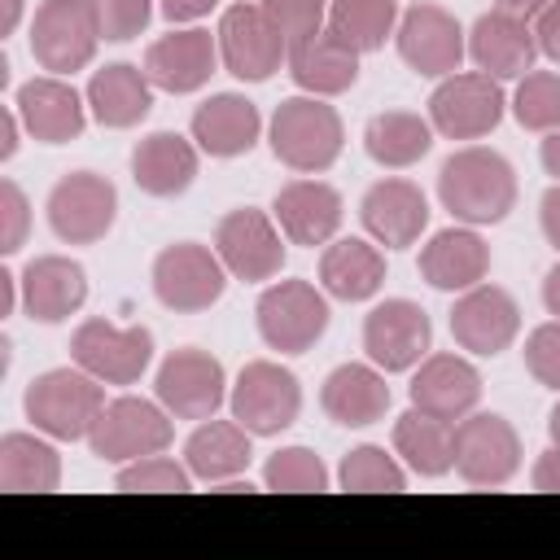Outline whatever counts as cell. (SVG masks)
<instances>
[{
  "instance_id": "f6af8a7d",
  "label": "cell",
  "mask_w": 560,
  "mask_h": 560,
  "mask_svg": "<svg viewBox=\"0 0 560 560\" xmlns=\"http://www.w3.org/2000/svg\"><path fill=\"white\" fill-rule=\"evenodd\" d=\"M26 228H31V206L22 188L4 179L0 184V254H18L26 245Z\"/></svg>"
},
{
  "instance_id": "11a10c76",
  "label": "cell",
  "mask_w": 560,
  "mask_h": 560,
  "mask_svg": "<svg viewBox=\"0 0 560 560\" xmlns=\"http://www.w3.org/2000/svg\"><path fill=\"white\" fill-rule=\"evenodd\" d=\"M18 276L13 271H0V293H4V315H13V306H18Z\"/></svg>"
},
{
  "instance_id": "5bb4252c",
  "label": "cell",
  "mask_w": 560,
  "mask_h": 560,
  "mask_svg": "<svg viewBox=\"0 0 560 560\" xmlns=\"http://www.w3.org/2000/svg\"><path fill=\"white\" fill-rule=\"evenodd\" d=\"M153 394L175 420H210L228 398V376L214 354L184 346L162 359L153 376Z\"/></svg>"
},
{
  "instance_id": "f5cc1de1",
  "label": "cell",
  "mask_w": 560,
  "mask_h": 560,
  "mask_svg": "<svg viewBox=\"0 0 560 560\" xmlns=\"http://www.w3.org/2000/svg\"><path fill=\"white\" fill-rule=\"evenodd\" d=\"M542 306H547V315H556V319H560V262L542 276Z\"/></svg>"
},
{
  "instance_id": "9c48e42d",
  "label": "cell",
  "mask_w": 560,
  "mask_h": 560,
  "mask_svg": "<svg viewBox=\"0 0 560 560\" xmlns=\"http://www.w3.org/2000/svg\"><path fill=\"white\" fill-rule=\"evenodd\" d=\"M503 88L499 79L481 70H455L446 74L429 96V122L446 140H481L503 118Z\"/></svg>"
},
{
  "instance_id": "ab89813d",
  "label": "cell",
  "mask_w": 560,
  "mask_h": 560,
  "mask_svg": "<svg viewBox=\"0 0 560 560\" xmlns=\"http://www.w3.org/2000/svg\"><path fill=\"white\" fill-rule=\"evenodd\" d=\"M262 481H267V490L306 494V490H328V468L311 446H280L276 455H267Z\"/></svg>"
},
{
  "instance_id": "7c38bea8",
  "label": "cell",
  "mask_w": 560,
  "mask_h": 560,
  "mask_svg": "<svg viewBox=\"0 0 560 560\" xmlns=\"http://www.w3.org/2000/svg\"><path fill=\"white\" fill-rule=\"evenodd\" d=\"M214 35H219V61L228 66V74H236L245 83H262L280 66H289V44L271 26L262 4H245L241 0V4L223 9Z\"/></svg>"
},
{
  "instance_id": "277c9868",
  "label": "cell",
  "mask_w": 560,
  "mask_h": 560,
  "mask_svg": "<svg viewBox=\"0 0 560 560\" xmlns=\"http://www.w3.org/2000/svg\"><path fill=\"white\" fill-rule=\"evenodd\" d=\"M171 438H175V424L162 402L122 394L101 407V416L88 433V446L105 464H131L144 455H162L171 446Z\"/></svg>"
},
{
  "instance_id": "836d02e7",
  "label": "cell",
  "mask_w": 560,
  "mask_h": 560,
  "mask_svg": "<svg viewBox=\"0 0 560 560\" xmlns=\"http://www.w3.org/2000/svg\"><path fill=\"white\" fill-rule=\"evenodd\" d=\"M394 451L420 477H446L455 468V420L429 416L420 407L394 420Z\"/></svg>"
},
{
  "instance_id": "f907efd6",
  "label": "cell",
  "mask_w": 560,
  "mask_h": 560,
  "mask_svg": "<svg viewBox=\"0 0 560 560\" xmlns=\"http://www.w3.org/2000/svg\"><path fill=\"white\" fill-rule=\"evenodd\" d=\"M538 158H542V171L560 184V127H551L547 136H542V144H538Z\"/></svg>"
},
{
  "instance_id": "681fc988",
  "label": "cell",
  "mask_w": 560,
  "mask_h": 560,
  "mask_svg": "<svg viewBox=\"0 0 560 560\" xmlns=\"http://www.w3.org/2000/svg\"><path fill=\"white\" fill-rule=\"evenodd\" d=\"M214 4H219V0H158V9H162L166 22H197V18H206Z\"/></svg>"
},
{
  "instance_id": "4316f807",
  "label": "cell",
  "mask_w": 560,
  "mask_h": 560,
  "mask_svg": "<svg viewBox=\"0 0 560 560\" xmlns=\"http://www.w3.org/2000/svg\"><path fill=\"white\" fill-rule=\"evenodd\" d=\"M319 407L332 424H346V429H363V424H376L385 411H389V385H385V372L376 363H341L324 376V389H319Z\"/></svg>"
},
{
  "instance_id": "5b68a950",
  "label": "cell",
  "mask_w": 560,
  "mask_h": 560,
  "mask_svg": "<svg viewBox=\"0 0 560 560\" xmlns=\"http://www.w3.org/2000/svg\"><path fill=\"white\" fill-rule=\"evenodd\" d=\"M223 289H228V267L210 245L179 241L153 258V293L166 311L179 315L210 311L223 298Z\"/></svg>"
},
{
  "instance_id": "d6986e66",
  "label": "cell",
  "mask_w": 560,
  "mask_h": 560,
  "mask_svg": "<svg viewBox=\"0 0 560 560\" xmlns=\"http://www.w3.org/2000/svg\"><path fill=\"white\" fill-rule=\"evenodd\" d=\"M214 61H219V35H210L201 26H184V31L158 35L144 48V74H149V83L162 88V92H171V96H184V92L206 88L210 74H214Z\"/></svg>"
},
{
  "instance_id": "d6a6232c",
  "label": "cell",
  "mask_w": 560,
  "mask_h": 560,
  "mask_svg": "<svg viewBox=\"0 0 560 560\" xmlns=\"http://www.w3.org/2000/svg\"><path fill=\"white\" fill-rule=\"evenodd\" d=\"M319 284L341 302H368L385 284V254L372 241L341 236L319 254Z\"/></svg>"
},
{
  "instance_id": "ba28073f",
  "label": "cell",
  "mask_w": 560,
  "mask_h": 560,
  "mask_svg": "<svg viewBox=\"0 0 560 560\" xmlns=\"http://www.w3.org/2000/svg\"><path fill=\"white\" fill-rule=\"evenodd\" d=\"M48 228L66 245H96L118 214V188L96 171H70L52 184L44 201Z\"/></svg>"
},
{
  "instance_id": "74e56055",
  "label": "cell",
  "mask_w": 560,
  "mask_h": 560,
  "mask_svg": "<svg viewBox=\"0 0 560 560\" xmlns=\"http://www.w3.org/2000/svg\"><path fill=\"white\" fill-rule=\"evenodd\" d=\"M337 481H341V490H363V494H372V490H385V494L407 490V472H402V464L394 455H385V446L346 451V459L337 468Z\"/></svg>"
},
{
  "instance_id": "9f6ffc18",
  "label": "cell",
  "mask_w": 560,
  "mask_h": 560,
  "mask_svg": "<svg viewBox=\"0 0 560 560\" xmlns=\"http://www.w3.org/2000/svg\"><path fill=\"white\" fill-rule=\"evenodd\" d=\"M22 18V0H0V35H9Z\"/></svg>"
},
{
  "instance_id": "484cf974",
  "label": "cell",
  "mask_w": 560,
  "mask_h": 560,
  "mask_svg": "<svg viewBox=\"0 0 560 560\" xmlns=\"http://www.w3.org/2000/svg\"><path fill=\"white\" fill-rule=\"evenodd\" d=\"M262 118L258 105L241 92H214L192 109V140L210 158H241L258 144Z\"/></svg>"
},
{
  "instance_id": "6da1fadb",
  "label": "cell",
  "mask_w": 560,
  "mask_h": 560,
  "mask_svg": "<svg viewBox=\"0 0 560 560\" xmlns=\"http://www.w3.org/2000/svg\"><path fill=\"white\" fill-rule=\"evenodd\" d=\"M438 197L468 228L499 223L516 206V171H512V162L503 153L481 149V144H468V149H455L442 162V171H438Z\"/></svg>"
},
{
  "instance_id": "816d5d0a",
  "label": "cell",
  "mask_w": 560,
  "mask_h": 560,
  "mask_svg": "<svg viewBox=\"0 0 560 560\" xmlns=\"http://www.w3.org/2000/svg\"><path fill=\"white\" fill-rule=\"evenodd\" d=\"M551 0H494V9L499 13H512V18H525V22H534L542 9H547Z\"/></svg>"
},
{
  "instance_id": "60d3db41",
  "label": "cell",
  "mask_w": 560,
  "mask_h": 560,
  "mask_svg": "<svg viewBox=\"0 0 560 560\" xmlns=\"http://www.w3.org/2000/svg\"><path fill=\"white\" fill-rule=\"evenodd\" d=\"M258 4L271 18V26L284 35L289 48L306 44L311 35H319L328 26V0H258Z\"/></svg>"
},
{
  "instance_id": "8992f818",
  "label": "cell",
  "mask_w": 560,
  "mask_h": 560,
  "mask_svg": "<svg viewBox=\"0 0 560 560\" xmlns=\"http://www.w3.org/2000/svg\"><path fill=\"white\" fill-rule=\"evenodd\" d=\"M258 337L280 354H306L328 328V298L311 280H276L262 289L258 306Z\"/></svg>"
},
{
  "instance_id": "f1b7e54d",
  "label": "cell",
  "mask_w": 560,
  "mask_h": 560,
  "mask_svg": "<svg viewBox=\"0 0 560 560\" xmlns=\"http://www.w3.org/2000/svg\"><path fill=\"white\" fill-rule=\"evenodd\" d=\"M490 271V245L472 228H446L433 232L420 249V276L442 293H464L481 284Z\"/></svg>"
},
{
  "instance_id": "44dd1931",
  "label": "cell",
  "mask_w": 560,
  "mask_h": 560,
  "mask_svg": "<svg viewBox=\"0 0 560 560\" xmlns=\"http://www.w3.org/2000/svg\"><path fill=\"white\" fill-rule=\"evenodd\" d=\"M359 219H363V228L372 232L376 245H385V249H407V245H416L420 232L429 228V201H424V192H420L411 179L389 175V179H376V184L363 192Z\"/></svg>"
},
{
  "instance_id": "f546056e",
  "label": "cell",
  "mask_w": 560,
  "mask_h": 560,
  "mask_svg": "<svg viewBox=\"0 0 560 560\" xmlns=\"http://www.w3.org/2000/svg\"><path fill=\"white\" fill-rule=\"evenodd\" d=\"M88 109L101 127L109 131H127L136 127L149 109H153V83L140 66L131 61H114V66H101L92 79H88Z\"/></svg>"
},
{
  "instance_id": "52a82bcc",
  "label": "cell",
  "mask_w": 560,
  "mask_h": 560,
  "mask_svg": "<svg viewBox=\"0 0 560 560\" xmlns=\"http://www.w3.org/2000/svg\"><path fill=\"white\" fill-rule=\"evenodd\" d=\"M101 26L92 0H44L31 22V57L48 74H74L96 57Z\"/></svg>"
},
{
  "instance_id": "3957f363",
  "label": "cell",
  "mask_w": 560,
  "mask_h": 560,
  "mask_svg": "<svg viewBox=\"0 0 560 560\" xmlns=\"http://www.w3.org/2000/svg\"><path fill=\"white\" fill-rule=\"evenodd\" d=\"M346 127L324 96H289L271 114V153L302 175H319L341 158Z\"/></svg>"
},
{
  "instance_id": "ee69618b",
  "label": "cell",
  "mask_w": 560,
  "mask_h": 560,
  "mask_svg": "<svg viewBox=\"0 0 560 560\" xmlns=\"http://www.w3.org/2000/svg\"><path fill=\"white\" fill-rule=\"evenodd\" d=\"M525 368L538 385L547 389H560V319H547L538 324L529 337H525Z\"/></svg>"
},
{
  "instance_id": "d590c367",
  "label": "cell",
  "mask_w": 560,
  "mask_h": 560,
  "mask_svg": "<svg viewBox=\"0 0 560 560\" xmlns=\"http://www.w3.org/2000/svg\"><path fill=\"white\" fill-rule=\"evenodd\" d=\"M61 481V455L52 442L35 433H4L0 438V490L9 494H44Z\"/></svg>"
},
{
  "instance_id": "f35d334b",
  "label": "cell",
  "mask_w": 560,
  "mask_h": 560,
  "mask_svg": "<svg viewBox=\"0 0 560 560\" xmlns=\"http://www.w3.org/2000/svg\"><path fill=\"white\" fill-rule=\"evenodd\" d=\"M512 114L525 131H551L560 127V74L551 70H529L525 79H516L512 92Z\"/></svg>"
},
{
  "instance_id": "db71d44e",
  "label": "cell",
  "mask_w": 560,
  "mask_h": 560,
  "mask_svg": "<svg viewBox=\"0 0 560 560\" xmlns=\"http://www.w3.org/2000/svg\"><path fill=\"white\" fill-rule=\"evenodd\" d=\"M18 109H4L0 114V127H4V144H0V158H13L18 153Z\"/></svg>"
},
{
  "instance_id": "7bdbcfd3",
  "label": "cell",
  "mask_w": 560,
  "mask_h": 560,
  "mask_svg": "<svg viewBox=\"0 0 560 560\" xmlns=\"http://www.w3.org/2000/svg\"><path fill=\"white\" fill-rule=\"evenodd\" d=\"M92 13H96V26H101V39L122 44V39H136L149 26L153 0H92Z\"/></svg>"
},
{
  "instance_id": "83f0119b",
  "label": "cell",
  "mask_w": 560,
  "mask_h": 560,
  "mask_svg": "<svg viewBox=\"0 0 560 560\" xmlns=\"http://www.w3.org/2000/svg\"><path fill=\"white\" fill-rule=\"evenodd\" d=\"M359 48H350L332 26L311 35L306 44L289 48V74L306 96H337L350 92L359 79Z\"/></svg>"
},
{
  "instance_id": "8fae6325",
  "label": "cell",
  "mask_w": 560,
  "mask_h": 560,
  "mask_svg": "<svg viewBox=\"0 0 560 560\" xmlns=\"http://www.w3.org/2000/svg\"><path fill=\"white\" fill-rule=\"evenodd\" d=\"M232 416L254 433V438H271L280 429H289L302 411V385L289 368L271 363V359H254L241 368L232 394H228Z\"/></svg>"
},
{
  "instance_id": "ac0fdd59",
  "label": "cell",
  "mask_w": 560,
  "mask_h": 560,
  "mask_svg": "<svg viewBox=\"0 0 560 560\" xmlns=\"http://www.w3.org/2000/svg\"><path fill=\"white\" fill-rule=\"evenodd\" d=\"M521 332V306L499 284H472L451 306V337L468 354H503Z\"/></svg>"
},
{
  "instance_id": "4dcf8cb0",
  "label": "cell",
  "mask_w": 560,
  "mask_h": 560,
  "mask_svg": "<svg viewBox=\"0 0 560 560\" xmlns=\"http://www.w3.org/2000/svg\"><path fill=\"white\" fill-rule=\"evenodd\" d=\"M131 179L149 197H179L197 179V140L179 131H153L131 149Z\"/></svg>"
},
{
  "instance_id": "c3c4849f",
  "label": "cell",
  "mask_w": 560,
  "mask_h": 560,
  "mask_svg": "<svg viewBox=\"0 0 560 560\" xmlns=\"http://www.w3.org/2000/svg\"><path fill=\"white\" fill-rule=\"evenodd\" d=\"M529 481H534V490H560V446H551L534 459Z\"/></svg>"
},
{
  "instance_id": "8d00e7d4",
  "label": "cell",
  "mask_w": 560,
  "mask_h": 560,
  "mask_svg": "<svg viewBox=\"0 0 560 560\" xmlns=\"http://www.w3.org/2000/svg\"><path fill=\"white\" fill-rule=\"evenodd\" d=\"M328 26L350 48L376 52L398 26V4L394 0H328Z\"/></svg>"
},
{
  "instance_id": "7a4b0ae2",
  "label": "cell",
  "mask_w": 560,
  "mask_h": 560,
  "mask_svg": "<svg viewBox=\"0 0 560 560\" xmlns=\"http://www.w3.org/2000/svg\"><path fill=\"white\" fill-rule=\"evenodd\" d=\"M105 381H96L92 372H83L79 363L74 368H52V372H39L26 394H22V411L26 420L57 438V442H79L92 433L101 407H105Z\"/></svg>"
},
{
  "instance_id": "7dc6e473",
  "label": "cell",
  "mask_w": 560,
  "mask_h": 560,
  "mask_svg": "<svg viewBox=\"0 0 560 560\" xmlns=\"http://www.w3.org/2000/svg\"><path fill=\"white\" fill-rule=\"evenodd\" d=\"M538 219H542V236H547V245L560 254V184L542 192V201H538Z\"/></svg>"
},
{
  "instance_id": "4fadbf2b",
  "label": "cell",
  "mask_w": 560,
  "mask_h": 560,
  "mask_svg": "<svg viewBox=\"0 0 560 560\" xmlns=\"http://www.w3.org/2000/svg\"><path fill=\"white\" fill-rule=\"evenodd\" d=\"M214 254L223 258L228 276L258 284V280L280 276V267H284V232L267 210L241 206V210H228L219 219Z\"/></svg>"
},
{
  "instance_id": "d4e9b609",
  "label": "cell",
  "mask_w": 560,
  "mask_h": 560,
  "mask_svg": "<svg viewBox=\"0 0 560 560\" xmlns=\"http://www.w3.org/2000/svg\"><path fill=\"white\" fill-rule=\"evenodd\" d=\"M18 280H22V306L39 324H61L88 302V271L66 254L31 258Z\"/></svg>"
},
{
  "instance_id": "b9f144b4",
  "label": "cell",
  "mask_w": 560,
  "mask_h": 560,
  "mask_svg": "<svg viewBox=\"0 0 560 560\" xmlns=\"http://www.w3.org/2000/svg\"><path fill=\"white\" fill-rule=\"evenodd\" d=\"M114 486L118 490H175V494H184V490H192V472H188V464H175L166 455H144V459L122 464Z\"/></svg>"
},
{
  "instance_id": "9a60e30c",
  "label": "cell",
  "mask_w": 560,
  "mask_h": 560,
  "mask_svg": "<svg viewBox=\"0 0 560 560\" xmlns=\"http://www.w3.org/2000/svg\"><path fill=\"white\" fill-rule=\"evenodd\" d=\"M394 44H398V57L424 74V79H446L459 70L464 52H468V39H464V26L455 22V13H446L442 4H411L398 26H394Z\"/></svg>"
},
{
  "instance_id": "ffe728a7",
  "label": "cell",
  "mask_w": 560,
  "mask_h": 560,
  "mask_svg": "<svg viewBox=\"0 0 560 560\" xmlns=\"http://www.w3.org/2000/svg\"><path fill=\"white\" fill-rule=\"evenodd\" d=\"M83 101L88 96H79L61 74H39V79H26L18 88L13 109L39 144H66V140L83 136V122H88Z\"/></svg>"
},
{
  "instance_id": "603a6c76",
  "label": "cell",
  "mask_w": 560,
  "mask_h": 560,
  "mask_svg": "<svg viewBox=\"0 0 560 560\" xmlns=\"http://www.w3.org/2000/svg\"><path fill=\"white\" fill-rule=\"evenodd\" d=\"M468 57L481 74L490 79H525L534 70V57H538V39H534V26L525 18H512V13H481L468 31Z\"/></svg>"
},
{
  "instance_id": "2e32d148",
  "label": "cell",
  "mask_w": 560,
  "mask_h": 560,
  "mask_svg": "<svg viewBox=\"0 0 560 560\" xmlns=\"http://www.w3.org/2000/svg\"><path fill=\"white\" fill-rule=\"evenodd\" d=\"M363 350L381 372H411L433 350V324L411 298H385L363 319Z\"/></svg>"
},
{
  "instance_id": "e0dca14e",
  "label": "cell",
  "mask_w": 560,
  "mask_h": 560,
  "mask_svg": "<svg viewBox=\"0 0 560 560\" xmlns=\"http://www.w3.org/2000/svg\"><path fill=\"white\" fill-rule=\"evenodd\" d=\"M516 468H521V438L503 416L477 411L455 424V472L468 486H508Z\"/></svg>"
},
{
  "instance_id": "1f68e13d",
  "label": "cell",
  "mask_w": 560,
  "mask_h": 560,
  "mask_svg": "<svg viewBox=\"0 0 560 560\" xmlns=\"http://www.w3.org/2000/svg\"><path fill=\"white\" fill-rule=\"evenodd\" d=\"M249 429L232 416V420H201L188 442H184V464L197 481H232L249 468L254 459V446H249Z\"/></svg>"
},
{
  "instance_id": "7402d4cb",
  "label": "cell",
  "mask_w": 560,
  "mask_h": 560,
  "mask_svg": "<svg viewBox=\"0 0 560 560\" xmlns=\"http://www.w3.org/2000/svg\"><path fill=\"white\" fill-rule=\"evenodd\" d=\"M341 214H346L341 192L332 184H324V179H293L271 201V219L280 223L284 241L289 245H311V249L328 245L337 236Z\"/></svg>"
},
{
  "instance_id": "e575fe53",
  "label": "cell",
  "mask_w": 560,
  "mask_h": 560,
  "mask_svg": "<svg viewBox=\"0 0 560 560\" xmlns=\"http://www.w3.org/2000/svg\"><path fill=\"white\" fill-rule=\"evenodd\" d=\"M363 149L376 166L402 171L433 149V122L411 109H385L363 127Z\"/></svg>"
},
{
  "instance_id": "6f0895ef",
  "label": "cell",
  "mask_w": 560,
  "mask_h": 560,
  "mask_svg": "<svg viewBox=\"0 0 560 560\" xmlns=\"http://www.w3.org/2000/svg\"><path fill=\"white\" fill-rule=\"evenodd\" d=\"M547 433H551V446H560V402H556L551 416H547Z\"/></svg>"
},
{
  "instance_id": "cb8c5ba5",
  "label": "cell",
  "mask_w": 560,
  "mask_h": 560,
  "mask_svg": "<svg viewBox=\"0 0 560 560\" xmlns=\"http://www.w3.org/2000/svg\"><path fill=\"white\" fill-rule=\"evenodd\" d=\"M407 394H411V407H420L429 416L464 420L481 398V372L459 354H424L416 363Z\"/></svg>"
},
{
  "instance_id": "30bf717a",
  "label": "cell",
  "mask_w": 560,
  "mask_h": 560,
  "mask_svg": "<svg viewBox=\"0 0 560 560\" xmlns=\"http://www.w3.org/2000/svg\"><path fill=\"white\" fill-rule=\"evenodd\" d=\"M70 359L105 385H136L153 363V332L140 324L118 328L109 319H83L70 337Z\"/></svg>"
},
{
  "instance_id": "bcb514c9",
  "label": "cell",
  "mask_w": 560,
  "mask_h": 560,
  "mask_svg": "<svg viewBox=\"0 0 560 560\" xmlns=\"http://www.w3.org/2000/svg\"><path fill=\"white\" fill-rule=\"evenodd\" d=\"M534 39H538V52H547L551 61H560V0H551L534 18Z\"/></svg>"
}]
</instances>
